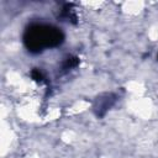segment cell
Here are the masks:
<instances>
[{"label":"cell","instance_id":"6da1fadb","mask_svg":"<svg viewBox=\"0 0 158 158\" xmlns=\"http://www.w3.org/2000/svg\"><path fill=\"white\" fill-rule=\"evenodd\" d=\"M22 41L26 49L36 54L62 44L64 42V33L53 25L33 22L25 28Z\"/></svg>","mask_w":158,"mask_h":158},{"label":"cell","instance_id":"7a4b0ae2","mask_svg":"<svg viewBox=\"0 0 158 158\" xmlns=\"http://www.w3.org/2000/svg\"><path fill=\"white\" fill-rule=\"evenodd\" d=\"M116 100V96L114 94H104L101 96H99L96 100H95V104H94V112L98 117H102L106 111L114 105Z\"/></svg>","mask_w":158,"mask_h":158},{"label":"cell","instance_id":"3957f363","mask_svg":"<svg viewBox=\"0 0 158 158\" xmlns=\"http://www.w3.org/2000/svg\"><path fill=\"white\" fill-rule=\"evenodd\" d=\"M62 17L65 19L67 21H70L73 23H75L77 21V16L74 14V10L72 9V4H65L62 9Z\"/></svg>","mask_w":158,"mask_h":158},{"label":"cell","instance_id":"277c9868","mask_svg":"<svg viewBox=\"0 0 158 158\" xmlns=\"http://www.w3.org/2000/svg\"><path fill=\"white\" fill-rule=\"evenodd\" d=\"M78 64H79V58L78 57H74V56H70V57H67L65 60L63 62L62 69L63 70H70V69L75 68Z\"/></svg>","mask_w":158,"mask_h":158},{"label":"cell","instance_id":"5b68a950","mask_svg":"<svg viewBox=\"0 0 158 158\" xmlns=\"http://www.w3.org/2000/svg\"><path fill=\"white\" fill-rule=\"evenodd\" d=\"M31 78L37 83H43L44 81V75L38 68H35V69L31 70Z\"/></svg>","mask_w":158,"mask_h":158}]
</instances>
